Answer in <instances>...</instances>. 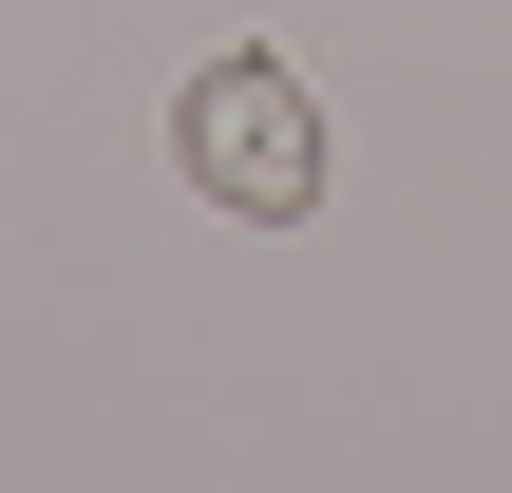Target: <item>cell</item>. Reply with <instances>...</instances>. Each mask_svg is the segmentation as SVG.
<instances>
[{
	"instance_id": "obj_1",
	"label": "cell",
	"mask_w": 512,
	"mask_h": 493,
	"mask_svg": "<svg viewBox=\"0 0 512 493\" xmlns=\"http://www.w3.org/2000/svg\"><path fill=\"white\" fill-rule=\"evenodd\" d=\"M171 152H190V190H209V209H266V228H285V209H323V95H304L266 38H228V57L171 95Z\"/></svg>"
}]
</instances>
